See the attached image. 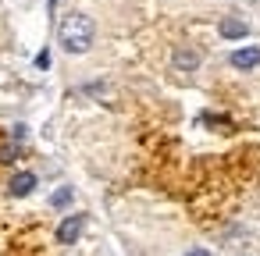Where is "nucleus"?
Instances as JSON below:
<instances>
[{
  "instance_id": "nucleus-3",
  "label": "nucleus",
  "mask_w": 260,
  "mask_h": 256,
  "mask_svg": "<svg viewBox=\"0 0 260 256\" xmlns=\"http://www.w3.org/2000/svg\"><path fill=\"white\" fill-rule=\"evenodd\" d=\"M232 68H239V71H253V68H260V50H256V47H242V50H235V54H232Z\"/></svg>"
},
{
  "instance_id": "nucleus-9",
  "label": "nucleus",
  "mask_w": 260,
  "mask_h": 256,
  "mask_svg": "<svg viewBox=\"0 0 260 256\" xmlns=\"http://www.w3.org/2000/svg\"><path fill=\"white\" fill-rule=\"evenodd\" d=\"M185 256H210V252H207V249H200V245H196V249H189V252H185Z\"/></svg>"
},
{
  "instance_id": "nucleus-5",
  "label": "nucleus",
  "mask_w": 260,
  "mask_h": 256,
  "mask_svg": "<svg viewBox=\"0 0 260 256\" xmlns=\"http://www.w3.org/2000/svg\"><path fill=\"white\" fill-rule=\"evenodd\" d=\"M200 68V54L192 47H178L175 50V71H196Z\"/></svg>"
},
{
  "instance_id": "nucleus-8",
  "label": "nucleus",
  "mask_w": 260,
  "mask_h": 256,
  "mask_svg": "<svg viewBox=\"0 0 260 256\" xmlns=\"http://www.w3.org/2000/svg\"><path fill=\"white\" fill-rule=\"evenodd\" d=\"M36 68H50V54H47V50L36 57Z\"/></svg>"
},
{
  "instance_id": "nucleus-1",
  "label": "nucleus",
  "mask_w": 260,
  "mask_h": 256,
  "mask_svg": "<svg viewBox=\"0 0 260 256\" xmlns=\"http://www.w3.org/2000/svg\"><path fill=\"white\" fill-rule=\"evenodd\" d=\"M57 40H61V47H64L68 54H86V50L93 47V40H96V25H93L89 15L72 11V15H64L61 25H57Z\"/></svg>"
},
{
  "instance_id": "nucleus-7",
  "label": "nucleus",
  "mask_w": 260,
  "mask_h": 256,
  "mask_svg": "<svg viewBox=\"0 0 260 256\" xmlns=\"http://www.w3.org/2000/svg\"><path fill=\"white\" fill-rule=\"evenodd\" d=\"M68 203H72V189H68V185H64V189H57V192L50 196V206H57V210H61V206H68Z\"/></svg>"
},
{
  "instance_id": "nucleus-2",
  "label": "nucleus",
  "mask_w": 260,
  "mask_h": 256,
  "mask_svg": "<svg viewBox=\"0 0 260 256\" xmlns=\"http://www.w3.org/2000/svg\"><path fill=\"white\" fill-rule=\"evenodd\" d=\"M82 228H86V217H82V213H68V217L57 224V242H61V245H72V242H79Z\"/></svg>"
},
{
  "instance_id": "nucleus-4",
  "label": "nucleus",
  "mask_w": 260,
  "mask_h": 256,
  "mask_svg": "<svg viewBox=\"0 0 260 256\" xmlns=\"http://www.w3.org/2000/svg\"><path fill=\"white\" fill-rule=\"evenodd\" d=\"M217 32H221L224 40H242V36L249 32V25H246L242 18H235V15H228V18H221V25H217Z\"/></svg>"
},
{
  "instance_id": "nucleus-6",
  "label": "nucleus",
  "mask_w": 260,
  "mask_h": 256,
  "mask_svg": "<svg viewBox=\"0 0 260 256\" xmlns=\"http://www.w3.org/2000/svg\"><path fill=\"white\" fill-rule=\"evenodd\" d=\"M32 189H36V174H32V171L15 174V178H11V185H8V192H11V196H18V199H22V196H29Z\"/></svg>"
}]
</instances>
